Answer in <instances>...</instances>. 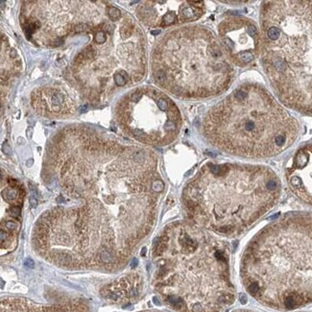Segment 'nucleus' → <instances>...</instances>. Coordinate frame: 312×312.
I'll use <instances>...</instances> for the list:
<instances>
[{
    "label": "nucleus",
    "mask_w": 312,
    "mask_h": 312,
    "mask_svg": "<svg viewBox=\"0 0 312 312\" xmlns=\"http://www.w3.org/2000/svg\"><path fill=\"white\" fill-rule=\"evenodd\" d=\"M155 286L179 312H220L234 301L230 249L203 228L175 222L153 249Z\"/></svg>",
    "instance_id": "obj_1"
},
{
    "label": "nucleus",
    "mask_w": 312,
    "mask_h": 312,
    "mask_svg": "<svg viewBox=\"0 0 312 312\" xmlns=\"http://www.w3.org/2000/svg\"><path fill=\"white\" fill-rule=\"evenodd\" d=\"M247 292L277 310L312 302V211L290 212L250 240L240 264Z\"/></svg>",
    "instance_id": "obj_2"
},
{
    "label": "nucleus",
    "mask_w": 312,
    "mask_h": 312,
    "mask_svg": "<svg viewBox=\"0 0 312 312\" xmlns=\"http://www.w3.org/2000/svg\"><path fill=\"white\" fill-rule=\"evenodd\" d=\"M280 181L269 167L241 162H207L184 187L188 217L203 229L236 236L274 207Z\"/></svg>",
    "instance_id": "obj_3"
},
{
    "label": "nucleus",
    "mask_w": 312,
    "mask_h": 312,
    "mask_svg": "<svg viewBox=\"0 0 312 312\" xmlns=\"http://www.w3.org/2000/svg\"><path fill=\"white\" fill-rule=\"evenodd\" d=\"M203 130L205 138L225 153L268 159L296 141L300 125L262 85L248 82L210 109Z\"/></svg>",
    "instance_id": "obj_4"
},
{
    "label": "nucleus",
    "mask_w": 312,
    "mask_h": 312,
    "mask_svg": "<svg viewBox=\"0 0 312 312\" xmlns=\"http://www.w3.org/2000/svg\"><path fill=\"white\" fill-rule=\"evenodd\" d=\"M261 65L287 108L312 116V1H264Z\"/></svg>",
    "instance_id": "obj_5"
},
{
    "label": "nucleus",
    "mask_w": 312,
    "mask_h": 312,
    "mask_svg": "<svg viewBox=\"0 0 312 312\" xmlns=\"http://www.w3.org/2000/svg\"><path fill=\"white\" fill-rule=\"evenodd\" d=\"M152 76L158 86L178 98L205 99L226 91L234 70L213 33L202 26H185L158 41Z\"/></svg>",
    "instance_id": "obj_6"
},
{
    "label": "nucleus",
    "mask_w": 312,
    "mask_h": 312,
    "mask_svg": "<svg viewBox=\"0 0 312 312\" xmlns=\"http://www.w3.org/2000/svg\"><path fill=\"white\" fill-rule=\"evenodd\" d=\"M117 115L130 136L144 144L163 146L178 136L182 116L176 104L164 92L150 86L124 96Z\"/></svg>",
    "instance_id": "obj_7"
},
{
    "label": "nucleus",
    "mask_w": 312,
    "mask_h": 312,
    "mask_svg": "<svg viewBox=\"0 0 312 312\" xmlns=\"http://www.w3.org/2000/svg\"><path fill=\"white\" fill-rule=\"evenodd\" d=\"M219 42L231 64L253 65L260 53L261 36L255 22L241 16H229L218 25Z\"/></svg>",
    "instance_id": "obj_8"
},
{
    "label": "nucleus",
    "mask_w": 312,
    "mask_h": 312,
    "mask_svg": "<svg viewBox=\"0 0 312 312\" xmlns=\"http://www.w3.org/2000/svg\"><path fill=\"white\" fill-rule=\"evenodd\" d=\"M204 13L202 1H146L137 8V16L152 28H166L199 19Z\"/></svg>",
    "instance_id": "obj_9"
},
{
    "label": "nucleus",
    "mask_w": 312,
    "mask_h": 312,
    "mask_svg": "<svg viewBox=\"0 0 312 312\" xmlns=\"http://www.w3.org/2000/svg\"><path fill=\"white\" fill-rule=\"evenodd\" d=\"M291 191L305 204L312 205V144H305L294 153L285 168Z\"/></svg>",
    "instance_id": "obj_10"
},
{
    "label": "nucleus",
    "mask_w": 312,
    "mask_h": 312,
    "mask_svg": "<svg viewBox=\"0 0 312 312\" xmlns=\"http://www.w3.org/2000/svg\"><path fill=\"white\" fill-rule=\"evenodd\" d=\"M33 107L40 114L48 116H68L75 112V105L67 95L57 88H43L32 94Z\"/></svg>",
    "instance_id": "obj_11"
},
{
    "label": "nucleus",
    "mask_w": 312,
    "mask_h": 312,
    "mask_svg": "<svg viewBox=\"0 0 312 312\" xmlns=\"http://www.w3.org/2000/svg\"><path fill=\"white\" fill-rule=\"evenodd\" d=\"M142 281L139 276L132 275L123 278L117 284H109L103 287L101 294L103 297L112 301H118L124 299L135 298L139 294Z\"/></svg>",
    "instance_id": "obj_12"
},
{
    "label": "nucleus",
    "mask_w": 312,
    "mask_h": 312,
    "mask_svg": "<svg viewBox=\"0 0 312 312\" xmlns=\"http://www.w3.org/2000/svg\"><path fill=\"white\" fill-rule=\"evenodd\" d=\"M107 15H108L111 20L117 21V20H119V18L121 16V11L119 10L118 8L114 7V6H108L107 7Z\"/></svg>",
    "instance_id": "obj_13"
},
{
    "label": "nucleus",
    "mask_w": 312,
    "mask_h": 312,
    "mask_svg": "<svg viewBox=\"0 0 312 312\" xmlns=\"http://www.w3.org/2000/svg\"><path fill=\"white\" fill-rule=\"evenodd\" d=\"M5 228L8 231H16V230L19 228V225H18V223L16 222V221L9 220L5 223Z\"/></svg>",
    "instance_id": "obj_14"
},
{
    "label": "nucleus",
    "mask_w": 312,
    "mask_h": 312,
    "mask_svg": "<svg viewBox=\"0 0 312 312\" xmlns=\"http://www.w3.org/2000/svg\"><path fill=\"white\" fill-rule=\"evenodd\" d=\"M10 211V213L12 214L13 217H15V218H18L19 215H20V207L18 206V205H14V206H12L11 209L9 210Z\"/></svg>",
    "instance_id": "obj_15"
},
{
    "label": "nucleus",
    "mask_w": 312,
    "mask_h": 312,
    "mask_svg": "<svg viewBox=\"0 0 312 312\" xmlns=\"http://www.w3.org/2000/svg\"><path fill=\"white\" fill-rule=\"evenodd\" d=\"M3 152L5 153L6 155H11L12 154V149L8 143H4L3 144Z\"/></svg>",
    "instance_id": "obj_16"
},
{
    "label": "nucleus",
    "mask_w": 312,
    "mask_h": 312,
    "mask_svg": "<svg viewBox=\"0 0 312 312\" xmlns=\"http://www.w3.org/2000/svg\"><path fill=\"white\" fill-rule=\"evenodd\" d=\"M29 203H30V204H31V206H32V207H36V206H37V204H38L37 198H36L34 195L31 196V197H30V199H29Z\"/></svg>",
    "instance_id": "obj_17"
},
{
    "label": "nucleus",
    "mask_w": 312,
    "mask_h": 312,
    "mask_svg": "<svg viewBox=\"0 0 312 312\" xmlns=\"http://www.w3.org/2000/svg\"><path fill=\"white\" fill-rule=\"evenodd\" d=\"M24 265L28 267V268H34V266H35V263H34V261H33L31 258H28L25 260V262H24Z\"/></svg>",
    "instance_id": "obj_18"
},
{
    "label": "nucleus",
    "mask_w": 312,
    "mask_h": 312,
    "mask_svg": "<svg viewBox=\"0 0 312 312\" xmlns=\"http://www.w3.org/2000/svg\"><path fill=\"white\" fill-rule=\"evenodd\" d=\"M137 263H138V260H137L136 258H134L133 261H132V263H131V267H132V268H135V266L137 265Z\"/></svg>",
    "instance_id": "obj_19"
},
{
    "label": "nucleus",
    "mask_w": 312,
    "mask_h": 312,
    "mask_svg": "<svg viewBox=\"0 0 312 312\" xmlns=\"http://www.w3.org/2000/svg\"><path fill=\"white\" fill-rule=\"evenodd\" d=\"M32 134H33V130H32V128L30 127V128H28V130H27V135L29 138L32 137Z\"/></svg>",
    "instance_id": "obj_20"
},
{
    "label": "nucleus",
    "mask_w": 312,
    "mask_h": 312,
    "mask_svg": "<svg viewBox=\"0 0 312 312\" xmlns=\"http://www.w3.org/2000/svg\"><path fill=\"white\" fill-rule=\"evenodd\" d=\"M234 312H253V311H249V310H236Z\"/></svg>",
    "instance_id": "obj_21"
}]
</instances>
